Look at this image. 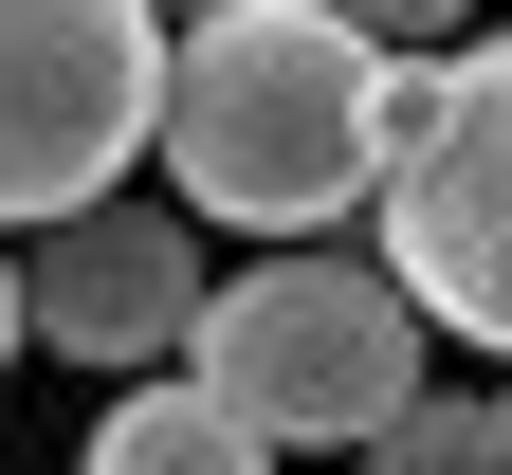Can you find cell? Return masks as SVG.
Segmentation results:
<instances>
[{"mask_svg": "<svg viewBox=\"0 0 512 475\" xmlns=\"http://www.w3.org/2000/svg\"><path fill=\"white\" fill-rule=\"evenodd\" d=\"M384 110H403V55H366L330 0H220V19L165 37L147 147H165V201H183V220H238V238L311 256L330 220H366Z\"/></svg>", "mask_w": 512, "mask_h": 475, "instance_id": "6da1fadb", "label": "cell"}, {"mask_svg": "<svg viewBox=\"0 0 512 475\" xmlns=\"http://www.w3.org/2000/svg\"><path fill=\"white\" fill-rule=\"evenodd\" d=\"M183 384L275 457V439H384V402L421 384V311L366 275V256H256V275H202V329H183Z\"/></svg>", "mask_w": 512, "mask_h": 475, "instance_id": "7a4b0ae2", "label": "cell"}, {"mask_svg": "<svg viewBox=\"0 0 512 475\" xmlns=\"http://www.w3.org/2000/svg\"><path fill=\"white\" fill-rule=\"evenodd\" d=\"M366 220H384V256H366V275L403 293L421 329H458V348H512V37L421 55V74H403Z\"/></svg>", "mask_w": 512, "mask_h": 475, "instance_id": "3957f363", "label": "cell"}, {"mask_svg": "<svg viewBox=\"0 0 512 475\" xmlns=\"http://www.w3.org/2000/svg\"><path fill=\"white\" fill-rule=\"evenodd\" d=\"M147 0H0V220H74L147 165Z\"/></svg>", "mask_w": 512, "mask_h": 475, "instance_id": "277c9868", "label": "cell"}, {"mask_svg": "<svg viewBox=\"0 0 512 475\" xmlns=\"http://www.w3.org/2000/svg\"><path fill=\"white\" fill-rule=\"evenodd\" d=\"M19 348H55V366H183V329H202V220L183 201H74V220H37L19 256Z\"/></svg>", "mask_w": 512, "mask_h": 475, "instance_id": "5b68a950", "label": "cell"}, {"mask_svg": "<svg viewBox=\"0 0 512 475\" xmlns=\"http://www.w3.org/2000/svg\"><path fill=\"white\" fill-rule=\"evenodd\" d=\"M74 475H256V439H238L183 366H147V384H110V421H92Z\"/></svg>", "mask_w": 512, "mask_h": 475, "instance_id": "8992f818", "label": "cell"}, {"mask_svg": "<svg viewBox=\"0 0 512 475\" xmlns=\"http://www.w3.org/2000/svg\"><path fill=\"white\" fill-rule=\"evenodd\" d=\"M366 457H384V475H512V439H494V402H476V384H403Z\"/></svg>", "mask_w": 512, "mask_h": 475, "instance_id": "52a82bcc", "label": "cell"}, {"mask_svg": "<svg viewBox=\"0 0 512 475\" xmlns=\"http://www.w3.org/2000/svg\"><path fill=\"white\" fill-rule=\"evenodd\" d=\"M330 19H348L366 55H403V74H421V55H439V37H458V0H330Z\"/></svg>", "mask_w": 512, "mask_h": 475, "instance_id": "ba28073f", "label": "cell"}, {"mask_svg": "<svg viewBox=\"0 0 512 475\" xmlns=\"http://www.w3.org/2000/svg\"><path fill=\"white\" fill-rule=\"evenodd\" d=\"M183 19H220V0H147V37H183Z\"/></svg>", "mask_w": 512, "mask_h": 475, "instance_id": "9c48e42d", "label": "cell"}, {"mask_svg": "<svg viewBox=\"0 0 512 475\" xmlns=\"http://www.w3.org/2000/svg\"><path fill=\"white\" fill-rule=\"evenodd\" d=\"M0 366H19V275H0Z\"/></svg>", "mask_w": 512, "mask_h": 475, "instance_id": "30bf717a", "label": "cell"}, {"mask_svg": "<svg viewBox=\"0 0 512 475\" xmlns=\"http://www.w3.org/2000/svg\"><path fill=\"white\" fill-rule=\"evenodd\" d=\"M494 439H512V402H494Z\"/></svg>", "mask_w": 512, "mask_h": 475, "instance_id": "8fae6325", "label": "cell"}]
</instances>
